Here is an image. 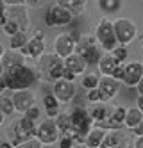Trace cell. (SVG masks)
Returning <instances> with one entry per match:
<instances>
[{"label": "cell", "mask_w": 143, "mask_h": 148, "mask_svg": "<svg viewBox=\"0 0 143 148\" xmlns=\"http://www.w3.org/2000/svg\"><path fill=\"white\" fill-rule=\"evenodd\" d=\"M95 38L100 43V48L104 52H107V54H111L116 47H120L118 38L115 34V23L109 18H102L98 22V25L95 29Z\"/></svg>", "instance_id": "5b68a950"}, {"label": "cell", "mask_w": 143, "mask_h": 148, "mask_svg": "<svg viewBox=\"0 0 143 148\" xmlns=\"http://www.w3.org/2000/svg\"><path fill=\"white\" fill-rule=\"evenodd\" d=\"M75 77H77V75H75V73H73L72 70L64 68V73H63V79H64V80H68V82H73V80H75Z\"/></svg>", "instance_id": "8d00e7d4"}, {"label": "cell", "mask_w": 143, "mask_h": 148, "mask_svg": "<svg viewBox=\"0 0 143 148\" xmlns=\"http://www.w3.org/2000/svg\"><path fill=\"white\" fill-rule=\"evenodd\" d=\"M100 148H129V143H127L125 134H122L120 130H111L107 132Z\"/></svg>", "instance_id": "e0dca14e"}, {"label": "cell", "mask_w": 143, "mask_h": 148, "mask_svg": "<svg viewBox=\"0 0 143 148\" xmlns=\"http://www.w3.org/2000/svg\"><path fill=\"white\" fill-rule=\"evenodd\" d=\"M73 141H72V137L70 136H61L59 137V141H57V148H73Z\"/></svg>", "instance_id": "e575fe53"}, {"label": "cell", "mask_w": 143, "mask_h": 148, "mask_svg": "<svg viewBox=\"0 0 143 148\" xmlns=\"http://www.w3.org/2000/svg\"><path fill=\"white\" fill-rule=\"evenodd\" d=\"M52 93L61 103H68L75 97V86H73V82H68V80L61 79L56 84H52Z\"/></svg>", "instance_id": "5bb4252c"}, {"label": "cell", "mask_w": 143, "mask_h": 148, "mask_svg": "<svg viewBox=\"0 0 143 148\" xmlns=\"http://www.w3.org/2000/svg\"><path fill=\"white\" fill-rule=\"evenodd\" d=\"M134 148H143V136H141V137H136V141H134Z\"/></svg>", "instance_id": "ab89813d"}, {"label": "cell", "mask_w": 143, "mask_h": 148, "mask_svg": "<svg viewBox=\"0 0 143 148\" xmlns=\"http://www.w3.org/2000/svg\"><path fill=\"white\" fill-rule=\"evenodd\" d=\"M59 100L54 97V93L52 95H45V98H43V105H45V109L50 111V109H59Z\"/></svg>", "instance_id": "1f68e13d"}, {"label": "cell", "mask_w": 143, "mask_h": 148, "mask_svg": "<svg viewBox=\"0 0 143 148\" xmlns=\"http://www.w3.org/2000/svg\"><path fill=\"white\" fill-rule=\"evenodd\" d=\"M143 121V112L138 107H131L127 109V116H125V127L129 129H136V127Z\"/></svg>", "instance_id": "603a6c76"}, {"label": "cell", "mask_w": 143, "mask_h": 148, "mask_svg": "<svg viewBox=\"0 0 143 148\" xmlns=\"http://www.w3.org/2000/svg\"><path fill=\"white\" fill-rule=\"evenodd\" d=\"M27 43H29V38H27L25 32H18V34H15V36L9 38V48L11 50H18L20 52Z\"/></svg>", "instance_id": "484cf974"}, {"label": "cell", "mask_w": 143, "mask_h": 148, "mask_svg": "<svg viewBox=\"0 0 143 148\" xmlns=\"http://www.w3.org/2000/svg\"><path fill=\"white\" fill-rule=\"evenodd\" d=\"M2 11H0V25L4 32L11 38L18 32H25L29 27V14L25 11V5H13L7 7L4 2H0Z\"/></svg>", "instance_id": "7a4b0ae2"}, {"label": "cell", "mask_w": 143, "mask_h": 148, "mask_svg": "<svg viewBox=\"0 0 143 148\" xmlns=\"http://www.w3.org/2000/svg\"><path fill=\"white\" fill-rule=\"evenodd\" d=\"M38 71H39V77L50 82V84H56L57 80L63 79V73H64V59L57 57L56 54H45L39 61H38Z\"/></svg>", "instance_id": "277c9868"}, {"label": "cell", "mask_w": 143, "mask_h": 148, "mask_svg": "<svg viewBox=\"0 0 143 148\" xmlns=\"http://www.w3.org/2000/svg\"><path fill=\"white\" fill-rule=\"evenodd\" d=\"M136 107L143 112V97H140V95H138V98H136Z\"/></svg>", "instance_id": "f35d334b"}, {"label": "cell", "mask_w": 143, "mask_h": 148, "mask_svg": "<svg viewBox=\"0 0 143 148\" xmlns=\"http://www.w3.org/2000/svg\"><path fill=\"white\" fill-rule=\"evenodd\" d=\"M86 100H90L93 105L95 103H102V95H100V91H98V89H91V91H88Z\"/></svg>", "instance_id": "836d02e7"}, {"label": "cell", "mask_w": 143, "mask_h": 148, "mask_svg": "<svg viewBox=\"0 0 143 148\" xmlns=\"http://www.w3.org/2000/svg\"><path fill=\"white\" fill-rule=\"evenodd\" d=\"M143 79V62H138V61H131L125 64V71H124V79L122 82L125 86H131V88H138V84L141 82Z\"/></svg>", "instance_id": "7c38bea8"}, {"label": "cell", "mask_w": 143, "mask_h": 148, "mask_svg": "<svg viewBox=\"0 0 143 148\" xmlns=\"http://www.w3.org/2000/svg\"><path fill=\"white\" fill-rule=\"evenodd\" d=\"M90 114H91V118L93 121H97L98 125L104 123L109 116H111V112H109V109L106 107V103H95L93 107L90 109Z\"/></svg>", "instance_id": "7402d4cb"}, {"label": "cell", "mask_w": 143, "mask_h": 148, "mask_svg": "<svg viewBox=\"0 0 143 148\" xmlns=\"http://www.w3.org/2000/svg\"><path fill=\"white\" fill-rule=\"evenodd\" d=\"M38 82V75L36 71L32 70L30 66H20V68H15V70H7V71H2L0 75V89L6 91H25L29 89L30 86H34Z\"/></svg>", "instance_id": "6da1fadb"}, {"label": "cell", "mask_w": 143, "mask_h": 148, "mask_svg": "<svg viewBox=\"0 0 143 148\" xmlns=\"http://www.w3.org/2000/svg\"><path fill=\"white\" fill-rule=\"evenodd\" d=\"M136 89H138V93H140V97H143V79H141V82L138 84V88H136Z\"/></svg>", "instance_id": "60d3db41"}, {"label": "cell", "mask_w": 143, "mask_h": 148, "mask_svg": "<svg viewBox=\"0 0 143 148\" xmlns=\"http://www.w3.org/2000/svg\"><path fill=\"white\" fill-rule=\"evenodd\" d=\"M133 134H134L136 137H141V136H143V121L136 127V129H133Z\"/></svg>", "instance_id": "74e56055"}, {"label": "cell", "mask_w": 143, "mask_h": 148, "mask_svg": "<svg viewBox=\"0 0 143 148\" xmlns=\"http://www.w3.org/2000/svg\"><path fill=\"white\" fill-rule=\"evenodd\" d=\"M72 18H73V14L68 9H64L59 4H54L48 7V11L45 14V23L48 27H66V25H70Z\"/></svg>", "instance_id": "30bf717a"}, {"label": "cell", "mask_w": 143, "mask_h": 148, "mask_svg": "<svg viewBox=\"0 0 143 148\" xmlns=\"http://www.w3.org/2000/svg\"><path fill=\"white\" fill-rule=\"evenodd\" d=\"M98 7H100V11L109 14V13H116L122 7V2L120 0H98Z\"/></svg>", "instance_id": "4316f807"}, {"label": "cell", "mask_w": 143, "mask_h": 148, "mask_svg": "<svg viewBox=\"0 0 143 148\" xmlns=\"http://www.w3.org/2000/svg\"><path fill=\"white\" fill-rule=\"evenodd\" d=\"M36 132H38V127L34 121L27 120L25 116H21L20 120L13 121L7 129V136H9V143H13V146H20L27 141L36 139Z\"/></svg>", "instance_id": "3957f363"}, {"label": "cell", "mask_w": 143, "mask_h": 148, "mask_svg": "<svg viewBox=\"0 0 143 148\" xmlns=\"http://www.w3.org/2000/svg\"><path fill=\"white\" fill-rule=\"evenodd\" d=\"M57 4L63 5L64 9H68L72 14H79V13H82L84 9H86V5H88L86 0H59Z\"/></svg>", "instance_id": "cb8c5ba5"}, {"label": "cell", "mask_w": 143, "mask_h": 148, "mask_svg": "<svg viewBox=\"0 0 143 148\" xmlns=\"http://www.w3.org/2000/svg\"><path fill=\"white\" fill-rule=\"evenodd\" d=\"M0 148H15V146H13V143L7 141V143H2V146H0Z\"/></svg>", "instance_id": "b9f144b4"}, {"label": "cell", "mask_w": 143, "mask_h": 148, "mask_svg": "<svg viewBox=\"0 0 143 148\" xmlns=\"http://www.w3.org/2000/svg\"><path fill=\"white\" fill-rule=\"evenodd\" d=\"M0 109H2L4 116H11L16 109H15V103H13V97H7V95H2L0 98Z\"/></svg>", "instance_id": "f1b7e54d"}, {"label": "cell", "mask_w": 143, "mask_h": 148, "mask_svg": "<svg viewBox=\"0 0 143 148\" xmlns=\"http://www.w3.org/2000/svg\"><path fill=\"white\" fill-rule=\"evenodd\" d=\"M70 120H72V134L70 136H82V137H86L93 129V118H91L90 111H86L84 107L72 109Z\"/></svg>", "instance_id": "8992f818"}, {"label": "cell", "mask_w": 143, "mask_h": 148, "mask_svg": "<svg viewBox=\"0 0 143 148\" xmlns=\"http://www.w3.org/2000/svg\"><path fill=\"white\" fill-rule=\"evenodd\" d=\"M79 56H82V59L86 61L88 66H98V64H100V61H102V57H104V54L100 52L98 45H95V47H91V48L84 50L82 54H79Z\"/></svg>", "instance_id": "44dd1931"}, {"label": "cell", "mask_w": 143, "mask_h": 148, "mask_svg": "<svg viewBox=\"0 0 143 148\" xmlns=\"http://www.w3.org/2000/svg\"><path fill=\"white\" fill-rule=\"evenodd\" d=\"M61 137V132L57 129V125L54 120H45L38 125V132H36V139L43 146H52L54 143H57Z\"/></svg>", "instance_id": "9c48e42d"}, {"label": "cell", "mask_w": 143, "mask_h": 148, "mask_svg": "<svg viewBox=\"0 0 143 148\" xmlns=\"http://www.w3.org/2000/svg\"><path fill=\"white\" fill-rule=\"evenodd\" d=\"M43 148H52V146H43Z\"/></svg>", "instance_id": "f6af8a7d"}, {"label": "cell", "mask_w": 143, "mask_h": 148, "mask_svg": "<svg viewBox=\"0 0 143 148\" xmlns=\"http://www.w3.org/2000/svg\"><path fill=\"white\" fill-rule=\"evenodd\" d=\"M115 34L118 38V43L120 45H131L133 41L138 38V27L136 23L133 22V20H129V18H118L115 20Z\"/></svg>", "instance_id": "ba28073f"}, {"label": "cell", "mask_w": 143, "mask_h": 148, "mask_svg": "<svg viewBox=\"0 0 143 148\" xmlns=\"http://www.w3.org/2000/svg\"><path fill=\"white\" fill-rule=\"evenodd\" d=\"M141 54H143V41H141Z\"/></svg>", "instance_id": "ee69618b"}, {"label": "cell", "mask_w": 143, "mask_h": 148, "mask_svg": "<svg viewBox=\"0 0 143 148\" xmlns=\"http://www.w3.org/2000/svg\"><path fill=\"white\" fill-rule=\"evenodd\" d=\"M23 116H25L27 120H30V121H34V123H36V121L41 118V109L38 107V105H34V107H32V109H29V111H27Z\"/></svg>", "instance_id": "d6a6232c"}, {"label": "cell", "mask_w": 143, "mask_h": 148, "mask_svg": "<svg viewBox=\"0 0 143 148\" xmlns=\"http://www.w3.org/2000/svg\"><path fill=\"white\" fill-rule=\"evenodd\" d=\"M79 34L77 32H63L54 41V54L61 59H68L77 52V43H79Z\"/></svg>", "instance_id": "52a82bcc"}, {"label": "cell", "mask_w": 143, "mask_h": 148, "mask_svg": "<svg viewBox=\"0 0 143 148\" xmlns=\"http://www.w3.org/2000/svg\"><path fill=\"white\" fill-rule=\"evenodd\" d=\"M25 57H32V59H41L45 56V34L41 30H36V34L29 39V43L20 50Z\"/></svg>", "instance_id": "8fae6325"}, {"label": "cell", "mask_w": 143, "mask_h": 148, "mask_svg": "<svg viewBox=\"0 0 143 148\" xmlns=\"http://www.w3.org/2000/svg\"><path fill=\"white\" fill-rule=\"evenodd\" d=\"M140 41H143V30H141V34H140Z\"/></svg>", "instance_id": "7bdbcfd3"}, {"label": "cell", "mask_w": 143, "mask_h": 148, "mask_svg": "<svg viewBox=\"0 0 143 148\" xmlns=\"http://www.w3.org/2000/svg\"><path fill=\"white\" fill-rule=\"evenodd\" d=\"M16 148H43V145H41L38 139H32V141H27V143L20 145V146H16Z\"/></svg>", "instance_id": "d590c367"}, {"label": "cell", "mask_w": 143, "mask_h": 148, "mask_svg": "<svg viewBox=\"0 0 143 148\" xmlns=\"http://www.w3.org/2000/svg\"><path fill=\"white\" fill-rule=\"evenodd\" d=\"M118 89H120V80H116L113 77H102L100 79V86H98V91L102 95V103L111 100L118 93Z\"/></svg>", "instance_id": "2e32d148"}, {"label": "cell", "mask_w": 143, "mask_h": 148, "mask_svg": "<svg viewBox=\"0 0 143 148\" xmlns=\"http://www.w3.org/2000/svg\"><path fill=\"white\" fill-rule=\"evenodd\" d=\"M98 86H100V79H98V75H95V73H86V75H82V88L91 91V89H98Z\"/></svg>", "instance_id": "83f0119b"}, {"label": "cell", "mask_w": 143, "mask_h": 148, "mask_svg": "<svg viewBox=\"0 0 143 148\" xmlns=\"http://www.w3.org/2000/svg\"><path fill=\"white\" fill-rule=\"evenodd\" d=\"M109 130L106 129H100V127H93L91 132L86 136V148H100L106 136H107Z\"/></svg>", "instance_id": "ac0fdd59"}, {"label": "cell", "mask_w": 143, "mask_h": 148, "mask_svg": "<svg viewBox=\"0 0 143 148\" xmlns=\"http://www.w3.org/2000/svg\"><path fill=\"white\" fill-rule=\"evenodd\" d=\"M34 93H32L30 89H25V91H16L13 93V103H15V109L16 112L20 114H25L29 109L34 107Z\"/></svg>", "instance_id": "9a60e30c"}, {"label": "cell", "mask_w": 143, "mask_h": 148, "mask_svg": "<svg viewBox=\"0 0 143 148\" xmlns=\"http://www.w3.org/2000/svg\"><path fill=\"white\" fill-rule=\"evenodd\" d=\"M86 61L82 59V56H79L75 52L73 56H70L68 59H64V68H68V70H72L75 75H82L84 73V70H86Z\"/></svg>", "instance_id": "ffe728a7"}, {"label": "cell", "mask_w": 143, "mask_h": 148, "mask_svg": "<svg viewBox=\"0 0 143 148\" xmlns=\"http://www.w3.org/2000/svg\"><path fill=\"white\" fill-rule=\"evenodd\" d=\"M95 45H97V38L95 36H82L79 39V43H77V54H82L84 50L91 48Z\"/></svg>", "instance_id": "f546056e"}, {"label": "cell", "mask_w": 143, "mask_h": 148, "mask_svg": "<svg viewBox=\"0 0 143 148\" xmlns=\"http://www.w3.org/2000/svg\"><path fill=\"white\" fill-rule=\"evenodd\" d=\"M0 62H2V71L15 70V68H20V66H25V56L21 54V52H18V50L4 48Z\"/></svg>", "instance_id": "4fadbf2b"}, {"label": "cell", "mask_w": 143, "mask_h": 148, "mask_svg": "<svg viewBox=\"0 0 143 148\" xmlns=\"http://www.w3.org/2000/svg\"><path fill=\"white\" fill-rule=\"evenodd\" d=\"M56 125L61 132V136H70L72 134V120H70V112H64V114H59L57 120H56Z\"/></svg>", "instance_id": "d4e9b609"}, {"label": "cell", "mask_w": 143, "mask_h": 148, "mask_svg": "<svg viewBox=\"0 0 143 148\" xmlns=\"http://www.w3.org/2000/svg\"><path fill=\"white\" fill-rule=\"evenodd\" d=\"M111 56L120 62V64H127V57H129V48L127 47H124V45H120V47H116L113 52H111Z\"/></svg>", "instance_id": "4dcf8cb0"}, {"label": "cell", "mask_w": 143, "mask_h": 148, "mask_svg": "<svg viewBox=\"0 0 143 148\" xmlns=\"http://www.w3.org/2000/svg\"><path fill=\"white\" fill-rule=\"evenodd\" d=\"M118 66H120V62H118L111 54H104L100 64H98V70H100V73H102L104 77H113Z\"/></svg>", "instance_id": "d6986e66"}]
</instances>
